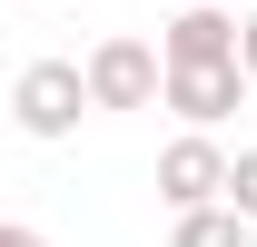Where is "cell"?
<instances>
[{
	"instance_id": "obj_2",
	"label": "cell",
	"mask_w": 257,
	"mask_h": 247,
	"mask_svg": "<svg viewBox=\"0 0 257 247\" xmlns=\"http://www.w3.org/2000/svg\"><path fill=\"white\" fill-rule=\"evenodd\" d=\"M79 79H89V109H149L159 99V50L119 30V40H99L79 60Z\"/></svg>"
},
{
	"instance_id": "obj_8",
	"label": "cell",
	"mask_w": 257,
	"mask_h": 247,
	"mask_svg": "<svg viewBox=\"0 0 257 247\" xmlns=\"http://www.w3.org/2000/svg\"><path fill=\"white\" fill-rule=\"evenodd\" d=\"M237 69H247V89H257V10L237 20Z\"/></svg>"
},
{
	"instance_id": "obj_6",
	"label": "cell",
	"mask_w": 257,
	"mask_h": 247,
	"mask_svg": "<svg viewBox=\"0 0 257 247\" xmlns=\"http://www.w3.org/2000/svg\"><path fill=\"white\" fill-rule=\"evenodd\" d=\"M168 247H247V217L227 208V198H218V208H188L178 227H168Z\"/></svg>"
},
{
	"instance_id": "obj_4",
	"label": "cell",
	"mask_w": 257,
	"mask_h": 247,
	"mask_svg": "<svg viewBox=\"0 0 257 247\" xmlns=\"http://www.w3.org/2000/svg\"><path fill=\"white\" fill-rule=\"evenodd\" d=\"M159 99H168L188 129H218L227 109H247V69H237V60H208V69H159Z\"/></svg>"
},
{
	"instance_id": "obj_1",
	"label": "cell",
	"mask_w": 257,
	"mask_h": 247,
	"mask_svg": "<svg viewBox=\"0 0 257 247\" xmlns=\"http://www.w3.org/2000/svg\"><path fill=\"white\" fill-rule=\"evenodd\" d=\"M79 109H89V79H79V60H30V69H20V89H10V119H20V139H69V129H79Z\"/></svg>"
},
{
	"instance_id": "obj_10",
	"label": "cell",
	"mask_w": 257,
	"mask_h": 247,
	"mask_svg": "<svg viewBox=\"0 0 257 247\" xmlns=\"http://www.w3.org/2000/svg\"><path fill=\"white\" fill-rule=\"evenodd\" d=\"M208 10H237V0H208Z\"/></svg>"
},
{
	"instance_id": "obj_5",
	"label": "cell",
	"mask_w": 257,
	"mask_h": 247,
	"mask_svg": "<svg viewBox=\"0 0 257 247\" xmlns=\"http://www.w3.org/2000/svg\"><path fill=\"white\" fill-rule=\"evenodd\" d=\"M208 60H237V10L188 0V10L159 30V69H208Z\"/></svg>"
},
{
	"instance_id": "obj_7",
	"label": "cell",
	"mask_w": 257,
	"mask_h": 247,
	"mask_svg": "<svg viewBox=\"0 0 257 247\" xmlns=\"http://www.w3.org/2000/svg\"><path fill=\"white\" fill-rule=\"evenodd\" d=\"M227 208L257 227V149H237V158H227Z\"/></svg>"
},
{
	"instance_id": "obj_3",
	"label": "cell",
	"mask_w": 257,
	"mask_h": 247,
	"mask_svg": "<svg viewBox=\"0 0 257 247\" xmlns=\"http://www.w3.org/2000/svg\"><path fill=\"white\" fill-rule=\"evenodd\" d=\"M159 198H168L178 217L227 198V149L208 139V129H188V139H168V149H159Z\"/></svg>"
},
{
	"instance_id": "obj_9",
	"label": "cell",
	"mask_w": 257,
	"mask_h": 247,
	"mask_svg": "<svg viewBox=\"0 0 257 247\" xmlns=\"http://www.w3.org/2000/svg\"><path fill=\"white\" fill-rule=\"evenodd\" d=\"M0 247H50V237H40L30 217H0Z\"/></svg>"
}]
</instances>
